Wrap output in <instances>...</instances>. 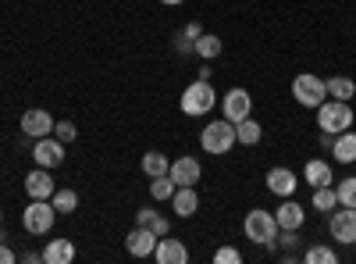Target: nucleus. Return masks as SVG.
Listing matches in <instances>:
<instances>
[{
	"instance_id": "nucleus-1",
	"label": "nucleus",
	"mask_w": 356,
	"mask_h": 264,
	"mask_svg": "<svg viewBox=\"0 0 356 264\" xmlns=\"http://www.w3.org/2000/svg\"><path fill=\"white\" fill-rule=\"evenodd\" d=\"M243 232H246V240H253L257 247H267V250L278 247V222H275L271 211H264V208H253L246 215Z\"/></svg>"
},
{
	"instance_id": "nucleus-2",
	"label": "nucleus",
	"mask_w": 356,
	"mask_h": 264,
	"mask_svg": "<svg viewBox=\"0 0 356 264\" xmlns=\"http://www.w3.org/2000/svg\"><path fill=\"white\" fill-rule=\"evenodd\" d=\"M178 104H182V114H189V118H203V114L214 111L218 93H214V86L207 82V79H196L193 86H186V90H182Z\"/></svg>"
},
{
	"instance_id": "nucleus-3",
	"label": "nucleus",
	"mask_w": 356,
	"mask_h": 264,
	"mask_svg": "<svg viewBox=\"0 0 356 264\" xmlns=\"http://www.w3.org/2000/svg\"><path fill=\"white\" fill-rule=\"evenodd\" d=\"M292 97H296V104L317 111L324 100H328V86H324V79L314 75V72H300L292 79Z\"/></svg>"
},
{
	"instance_id": "nucleus-4",
	"label": "nucleus",
	"mask_w": 356,
	"mask_h": 264,
	"mask_svg": "<svg viewBox=\"0 0 356 264\" xmlns=\"http://www.w3.org/2000/svg\"><path fill=\"white\" fill-rule=\"evenodd\" d=\"M317 125H321V132H332V136L346 132V129L353 125V107H349V100H324V104L317 107Z\"/></svg>"
},
{
	"instance_id": "nucleus-5",
	"label": "nucleus",
	"mask_w": 356,
	"mask_h": 264,
	"mask_svg": "<svg viewBox=\"0 0 356 264\" xmlns=\"http://www.w3.org/2000/svg\"><path fill=\"white\" fill-rule=\"evenodd\" d=\"M200 146L207 154H228L235 146V122L221 118V122H207L200 132Z\"/></svg>"
},
{
	"instance_id": "nucleus-6",
	"label": "nucleus",
	"mask_w": 356,
	"mask_h": 264,
	"mask_svg": "<svg viewBox=\"0 0 356 264\" xmlns=\"http://www.w3.org/2000/svg\"><path fill=\"white\" fill-rule=\"evenodd\" d=\"M54 222H57V211L50 200H29V208L22 211V225L29 236H47L54 228Z\"/></svg>"
},
{
	"instance_id": "nucleus-7",
	"label": "nucleus",
	"mask_w": 356,
	"mask_h": 264,
	"mask_svg": "<svg viewBox=\"0 0 356 264\" xmlns=\"http://www.w3.org/2000/svg\"><path fill=\"white\" fill-rule=\"evenodd\" d=\"M221 111H225V118H228V122H243V118H250V111H253V97H250V90H243V86H232V90L221 97Z\"/></svg>"
},
{
	"instance_id": "nucleus-8",
	"label": "nucleus",
	"mask_w": 356,
	"mask_h": 264,
	"mask_svg": "<svg viewBox=\"0 0 356 264\" xmlns=\"http://www.w3.org/2000/svg\"><path fill=\"white\" fill-rule=\"evenodd\" d=\"M328 228H332V240L353 247V243H356V208H339V211H332Z\"/></svg>"
},
{
	"instance_id": "nucleus-9",
	"label": "nucleus",
	"mask_w": 356,
	"mask_h": 264,
	"mask_svg": "<svg viewBox=\"0 0 356 264\" xmlns=\"http://www.w3.org/2000/svg\"><path fill=\"white\" fill-rule=\"evenodd\" d=\"M33 161H36L40 168H57V164H65V143L57 139V136H43V139H36V146H33Z\"/></svg>"
},
{
	"instance_id": "nucleus-10",
	"label": "nucleus",
	"mask_w": 356,
	"mask_h": 264,
	"mask_svg": "<svg viewBox=\"0 0 356 264\" xmlns=\"http://www.w3.org/2000/svg\"><path fill=\"white\" fill-rule=\"evenodd\" d=\"M157 232L154 228H146V225H136L129 236H125V250L132 254V257H154V250H157Z\"/></svg>"
},
{
	"instance_id": "nucleus-11",
	"label": "nucleus",
	"mask_w": 356,
	"mask_h": 264,
	"mask_svg": "<svg viewBox=\"0 0 356 264\" xmlns=\"http://www.w3.org/2000/svg\"><path fill=\"white\" fill-rule=\"evenodd\" d=\"M54 189H57V183L50 179V168H33L25 175V193H29V200H50L54 196Z\"/></svg>"
},
{
	"instance_id": "nucleus-12",
	"label": "nucleus",
	"mask_w": 356,
	"mask_h": 264,
	"mask_svg": "<svg viewBox=\"0 0 356 264\" xmlns=\"http://www.w3.org/2000/svg\"><path fill=\"white\" fill-rule=\"evenodd\" d=\"M22 132H25V136H33V139L54 136V118H50V111H43V107L25 111V114H22Z\"/></svg>"
},
{
	"instance_id": "nucleus-13",
	"label": "nucleus",
	"mask_w": 356,
	"mask_h": 264,
	"mask_svg": "<svg viewBox=\"0 0 356 264\" xmlns=\"http://www.w3.org/2000/svg\"><path fill=\"white\" fill-rule=\"evenodd\" d=\"M200 161L196 157H178V161H171V168H168V175H171V183L175 186H196L200 183Z\"/></svg>"
},
{
	"instance_id": "nucleus-14",
	"label": "nucleus",
	"mask_w": 356,
	"mask_h": 264,
	"mask_svg": "<svg viewBox=\"0 0 356 264\" xmlns=\"http://www.w3.org/2000/svg\"><path fill=\"white\" fill-rule=\"evenodd\" d=\"M264 183H267V189H271L275 196H292L296 193V186H300V183H296V171L292 168H271V171H267L264 175Z\"/></svg>"
},
{
	"instance_id": "nucleus-15",
	"label": "nucleus",
	"mask_w": 356,
	"mask_h": 264,
	"mask_svg": "<svg viewBox=\"0 0 356 264\" xmlns=\"http://www.w3.org/2000/svg\"><path fill=\"white\" fill-rule=\"evenodd\" d=\"M171 211H175L178 218H193V215L200 211V193H196V186H175Z\"/></svg>"
},
{
	"instance_id": "nucleus-16",
	"label": "nucleus",
	"mask_w": 356,
	"mask_h": 264,
	"mask_svg": "<svg viewBox=\"0 0 356 264\" xmlns=\"http://www.w3.org/2000/svg\"><path fill=\"white\" fill-rule=\"evenodd\" d=\"M154 261H157V264H186V261H189V250H186L182 240L161 236V240H157V250H154Z\"/></svg>"
},
{
	"instance_id": "nucleus-17",
	"label": "nucleus",
	"mask_w": 356,
	"mask_h": 264,
	"mask_svg": "<svg viewBox=\"0 0 356 264\" xmlns=\"http://www.w3.org/2000/svg\"><path fill=\"white\" fill-rule=\"evenodd\" d=\"M275 222H278V228H296V232H300L303 222H307V211H303L292 196H285V203L275 211Z\"/></svg>"
},
{
	"instance_id": "nucleus-18",
	"label": "nucleus",
	"mask_w": 356,
	"mask_h": 264,
	"mask_svg": "<svg viewBox=\"0 0 356 264\" xmlns=\"http://www.w3.org/2000/svg\"><path fill=\"white\" fill-rule=\"evenodd\" d=\"M75 261V243L72 240H50L43 247V264H72Z\"/></svg>"
},
{
	"instance_id": "nucleus-19",
	"label": "nucleus",
	"mask_w": 356,
	"mask_h": 264,
	"mask_svg": "<svg viewBox=\"0 0 356 264\" xmlns=\"http://www.w3.org/2000/svg\"><path fill=\"white\" fill-rule=\"evenodd\" d=\"M332 154H335V161H342V164H356V132H353V129H346V132H339V136L332 139Z\"/></svg>"
},
{
	"instance_id": "nucleus-20",
	"label": "nucleus",
	"mask_w": 356,
	"mask_h": 264,
	"mask_svg": "<svg viewBox=\"0 0 356 264\" xmlns=\"http://www.w3.org/2000/svg\"><path fill=\"white\" fill-rule=\"evenodd\" d=\"M303 179L317 189V186H332V183H335V175H332V164H328V161L314 157V161H307V168H303Z\"/></svg>"
},
{
	"instance_id": "nucleus-21",
	"label": "nucleus",
	"mask_w": 356,
	"mask_h": 264,
	"mask_svg": "<svg viewBox=\"0 0 356 264\" xmlns=\"http://www.w3.org/2000/svg\"><path fill=\"white\" fill-rule=\"evenodd\" d=\"M324 86H328L332 100H353L356 97V82L349 75H332V79H324Z\"/></svg>"
},
{
	"instance_id": "nucleus-22",
	"label": "nucleus",
	"mask_w": 356,
	"mask_h": 264,
	"mask_svg": "<svg viewBox=\"0 0 356 264\" xmlns=\"http://www.w3.org/2000/svg\"><path fill=\"white\" fill-rule=\"evenodd\" d=\"M264 136V125L253 122V118H243V122H235V143H243V146H257Z\"/></svg>"
},
{
	"instance_id": "nucleus-23",
	"label": "nucleus",
	"mask_w": 356,
	"mask_h": 264,
	"mask_svg": "<svg viewBox=\"0 0 356 264\" xmlns=\"http://www.w3.org/2000/svg\"><path fill=\"white\" fill-rule=\"evenodd\" d=\"M50 203H54L57 215H75L79 211V193L75 189H54Z\"/></svg>"
},
{
	"instance_id": "nucleus-24",
	"label": "nucleus",
	"mask_w": 356,
	"mask_h": 264,
	"mask_svg": "<svg viewBox=\"0 0 356 264\" xmlns=\"http://www.w3.org/2000/svg\"><path fill=\"white\" fill-rule=\"evenodd\" d=\"M221 50H225V43H221L214 33H203V36L196 40V57H203V61H214V57H221Z\"/></svg>"
},
{
	"instance_id": "nucleus-25",
	"label": "nucleus",
	"mask_w": 356,
	"mask_h": 264,
	"mask_svg": "<svg viewBox=\"0 0 356 264\" xmlns=\"http://www.w3.org/2000/svg\"><path fill=\"white\" fill-rule=\"evenodd\" d=\"M171 161L161 154V150H150V154H143V171H146V179H157V175H168Z\"/></svg>"
},
{
	"instance_id": "nucleus-26",
	"label": "nucleus",
	"mask_w": 356,
	"mask_h": 264,
	"mask_svg": "<svg viewBox=\"0 0 356 264\" xmlns=\"http://www.w3.org/2000/svg\"><path fill=\"white\" fill-rule=\"evenodd\" d=\"M150 196H154L157 203H164V200H171V196H175V183H171V175H157V179H150Z\"/></svg>"
},
{
	"instance_id": "nucleus-27",
	"label": "nucleus",
	"mask_w": 356,
	"mask_h": 264,
	"mask_svg": "<svg viewBox=\"0 0 356 264\" xmlns=\"http://www.w3.org/2000/svg\"><path fill=\"white\" fill-rule=\"evenodd\" d=\"M335 196H339V208H356V175L335 186Z\"/></svg>"
},
{
	"instance_id": "nucleus-28",
	"label": "nucleus",
	"mask_w": 356,
	"mask_h": 264,
	"mask_svg": "<svg viewBox=\"0 0 356 264\" xmlns=\"http://www.w3.org/2000/svg\"><path fill=\"white\" fill-rule=\"evenodd\" d=\"M314 208H317V211H335V208H339L335 189H332V186H317V189H314Z\"/></svg>"
},
{
	"instance_id": "nucleus-29",
	"label": "nucleus",
	"mask_w": 356,
	"mask_h": 264,
	"mask_svg": "<svg viewBox=\"0 0 356 264\" xmlns=\"http://www.w3.org/2000/svg\"><path fill=\"white\" fill-rule=\"evenodd\" d=\"M303 261H307V264H335L339 254H335L332 247H321V243H317V247H310V250L303 254Z\"/></svg>"
},
{
	"instance_id": "nucleus-30",
	"label": "nucleus",
	"mask_w": 356,
	"mask_h": 264,
	"mask_svg": "<svg viewBox=\"0 0 356 264\" xmlns=\"http://www.w3.org/2000/svg\"><path fill=\"white\" fill-rule=\"evenodd\" d=\"M54 136L61 139V143H75L79 139V129H75V122H54Z\"/></svg>"
},
{
	"instance_id": "nucleus-31",
	"label": "nucleus",
	"mask_w": 356,
	"mask_h": 264,
	"mask_svg": "<svg viewBox=\"0 0 356 264\" xmlns=\"http://www.w3.org/2000/svg\"><path fill=\"white\" fill-rule=\"evenodd\" d=\"M214 261H218V264H239V261H243V254L235 250V247H221V250L214 254Z\"/></svg>"
},
{
	"instance_id": "nucleus-32",
	"label": "nucleus",
	"mask_w": 356,
	"mask_h": 264,
	"mask_svg": "<svg viewBox=\"0 0 356 264\" xmlns=\"http://www.w3.org/2000/svg\"><path fill=\"white\" fill-rule=\"evenodd\" d=\"M175 50H178V54H196V40L178 36V40H175Z\"/></svg>"
},
{
	"instance_id": "nucleus-33",
	"label": "nucleus",
	"mask_w": 356,
	"mask_h": 264,
	"mask_svg": "<svg viewBox=\"0 0 356 264\" xmlns=\"http://www.w3.org/2000/svg\"><path fill=\"white\" fill-rule=\"evenodd\" d=\"M154 218H157V211H154V208H143V211L136 215V225H146V228H150V225H154Z\"/></svg>"
},
{
	"instance_id": "nucleus-34",
	"label": "nucleus",
	"mask_w": 356,
	"mask_h": 264,
	"mask_svg": "<svg viewBox=\"0 0 356 264\" xmlns=\"http://www.w3.org/2000/svg\"><path fill=\"white\" fill-rule=\"evenodd\" d=\"M150 228H154V232H157V236H168V232H171V222H168V218H161V215H157V218H154V225H150Z\"/></svg>"
},
{
	"instance_id": "nucleus-35",
	"label": "nucleus",
	"mask_w": 356,
	"mask_h": 264,
	"mask_svg": "<svg viewBox=\"0 0 356 264\" xmlns=\"http://www.w3.org/2000/svg\"><path fill=\"white\" fill-rule=\"evenodd\" d=\"M182 36H189V40H200V36H203V25H200V22H189V25L182 29Z\"/></svg>"
},
{
	"instance_id": "nucleus-36",
	"label": "nucleus",
	"mask_w": 356,
	"mask_h": 264,
	"mask_svg": "<svg viewBox=\"0 0 356 264\" xmlns=\"http://www.w3.org/2000/svg\"><path fill=\"white\" fill-rule=\"evenodd\" d=\"M0 264H15V250L8 243H0Z\"/></svg>"
},
{
	"instance_id": "nucleus-37",
	"label": "nucleus",
	"mask_w": 356,
	"mask_h": 264,
	"mask_svg": "<svg viewBox=\"0 0 356 264\" xmlns=\"http://www.w3.org/2000/svg\"><path fill=\"white\" fill-rule=\"evenodd\" d=\"M22 261H25V264H36V261H43V254H36V250H29V254H22Z\"/></svg>"
},
{
	"instance_id": "nucleus-38",
	"label": "nucleus",
	"mask_w": 356,
	"mask_h": 264,
	"mask_svg": "<svg viewBox=\"0 0 356 264\" xmlns=\"http://www.w3.org/2000/svg\"><path fill=\"white\" fill-rule=\"evenodd\" d=\"M161 4H168V8H178V4H186V0H161Z\"/></svg>"
},
{
	"instance_id": "nucleus-39",
	"label": "nucleus",
	"mask_w": 356,
	"mask_h": 264,
	"mask_svg": "<svg viewBox=\"0 0 356 264\" xmlns=\"http://www.w3.org/2000/svg\"><path fill=\"white\" fill-rule=\"evenodd\" d=\"M0 222H4V211H0Z\"/></svg>"
}]
</instances>
